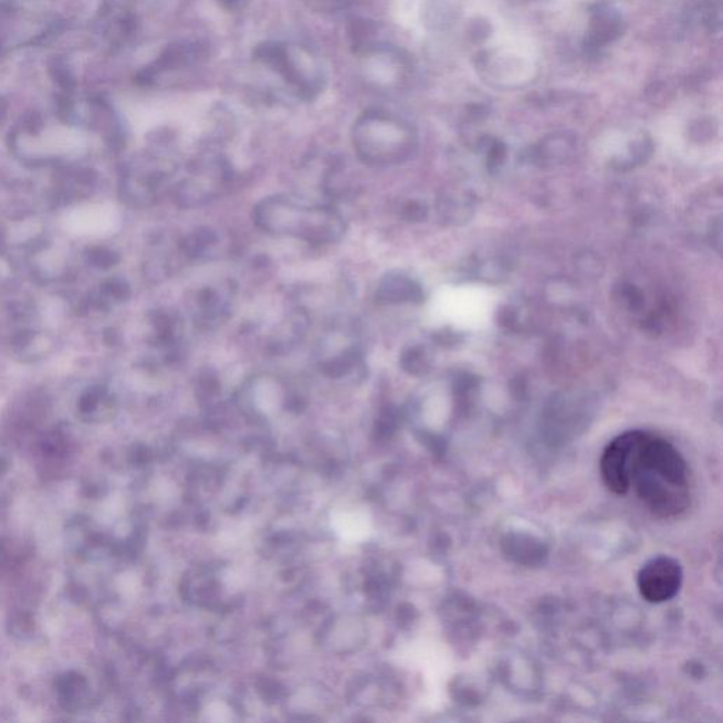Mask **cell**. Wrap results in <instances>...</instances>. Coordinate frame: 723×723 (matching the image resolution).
Instances as JSON below:
<instances>
[{
	"label": "cell",
	"mask_w": 723,
	"mask_h": 723,
	"mask_svg": "<svg viewBox=\"0 0 723 723\" xmlns=\"http://www.w3.org/2000/svg\"><path fill=\"white\" fill-rule=\"evenodd\" d=\"M256 218L270 232L310 242L337 241L344 232L343 219L337 213L284 198L264 201L258 208Z\"/></svg>",
	"instance_id": "cell-1"
},
{
	"label": "cell",
	"mask_w": 723,
	"mask_h": 723,
	"mask_svg": "<svg viewBox=\"0 0 723 723\" xmlns=\"http://www.w3.org/2000/svg\"><path fill=\"white\" fill-rule=\"evenodd\" d=\"M251 2L252 0H218L219 7L228 10V12H239Z\"/></svg>",
	"instance_id": "cell-5"
},
{
	"label": "cell",
	"mask_w": 723,
	"mask_h": 723,
	"mask_svg": "<svg viewBox=\"0 0 723 723\" xmlns=\"http://www.w3.org/2000/svg\"><path fill=\"white\" fill-rule=\"evenodd\" d=\"M682 568L677 559L660 555L641 567L638 588L648 602L661 604L673 599L681 588Z\"/></svg>",
	"instance_id": "cell-2"
},
{
	"label": "cell",
	"mask_w": 723,
	"mask_h": 723,
	"mask_svg": "<svg viewBox=\"0 0 723 723\" xmlns=\"http://www.w3.org/2000/svg\"><path fill=\"white\" fill-rule=\"evenodd\" d=\"M638 431H628L616 437L605 448L600 460V473L606 488L615 495H625L630 489L629 463Z\"/></svg>",
	"instance_id": "cell-3"
},
{
	"label": "cell",
	"mask_w": 723,
	"mask_h": 723,
	"mask_svg": "<svg viewBox=\"0 0 723 723\" xmlns=\"http://www.w3.org/2000/svg\"><path fill=\"white\" fill-rule=\"evenodd\" d=\"M51 75H53V78L57 81L61 88H64L65 91L74 90V76L71 75L70 70L65 67V65L59 63V61L53 65V67H51Z\"/></svg>",
	"instance_id": "cell-4"
}]
</instances>
